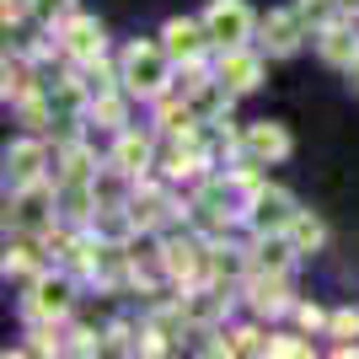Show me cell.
<instances>
[{
  "label": "cell",
  "instance_id": "obj_19",
  "mask_svg": "<svg viewBox=\"0 0 359 359\" xmlns=\"http://www.w3.org/2000/svg\"><path fill=\"white\" fill-rule=\"evenodd\" d=\"M327 327L338 332V338H359V311H348V306H344V311H332Z\"/></svg>",
  "mask_w": 359,
  "mask_h": 359
},
{
  "label": "cell",
  "instance_id": "obj_13",
  "mask_svg": "<svg viewBox=\"0 0 359 359\" xmlns=\"http://www.w3.org/2000/svg\"><path fill=\"white\" fill-rule=\"evenodd\" d=\"M161 257H166V273L172 279H198V263H204V247H198L194 236H172V241H161Z\"/></svg>",
  "mask_w": 359,
  "mask_h": 359
},
{
  "label": "cell",
  "instance_id": "obj_10",
  "mask_svg": "<svg viewBox=\"0 0 359 359\" xmlns=\"http://www.w3.org/2000/svg\"><path fill=\"white\" fill-rule=\"evenodd\" d=\"M215 75H220L231 91H252V86H263V60H257V54H247V43H241V48H225Z\"/></svg>",
  "mask_w": 359,
  "mask_h": 359
},
{
  "label": "cell",
  "instance_id": "obj_17",
  "mask_svg": "<svg viewBox=\"0 0 359 359\" xmlns=\"http://www.w3.org/2000/svg\"><path fill=\"white\" fill-rule=\"evenodd\" d=\"M91 113H97L107 129H118V123H123V102L113 97V91H97V97H91Z\"/></svg>",
  "mask_w": 359,
  "mask_h": 359
},
{
  "label": "cell",
  "instance_id": "obj_9",
  "mask_svg": "<svg viewBox=\"0 0 359 359\" xmlns=\"http://www.w3.org/2000/svg\"><path fill=\"white\" fill-rule=\"evenodd\" d=\"M241 150H247L252 161H285L290 156V129L263 118V123H252V129L241 135Z\"/></svg>",
  "mask_w": 359,
  "mask_h": 359
},
{
  "label": "cell",
  "instance_id": "obj_8",
  "mask_svg": "<svg viewBox=\"0 0 359 359\" xmlns=\"http://www.w3.org/2000/svg\"><path fill=\"white\" fill-rule=\"evenodd\" d=\"M306 38V11H269L263 16V43L269 54H295Z\"/></svg>",
  "mask_w": 359,
  "mask_h": 359
},
{
  "label": "cell",
  "instance_id": "obj_6",
  "mask_svg": "<svg viewBox=\"0 0 359 359\" xmlns=\"http://www.w3.org/2000/svg\"><path fill=\"white\" fill-rule=\"evenodd\" d=\"M65 311H70V279L65 273H38L27 295V316L32 322H60Z\"/></svg>",
  "mask_w": 359,
  "mask_h": 359
},
{
  "label": "cell",
  "instance_id": "obj_12",
  "mask_svg": "<svg viewBox=\"0 0 359 359\" xmlns=\"http://www.w3.org/2000/svg\"><path fill=\"white\" fill-rule=\"evenodd\" d=\"M150 156H156V145H150L145 135H135V129H118V145H113V166H118L123 177H145Z\"/></svg>",
  "mask_w": 359,
  "mask_h": 359
},
{
  "label": "cell",
  "instance_id": "obj_23",
  "mask_svg": "<svg viewBox=\"0 0 359 359\" xmlns=\"http://www.w3.org/2000/svg\"><path fill=\"white\" fill-rule=\"evenodd\" d=\"M348 86H354V91H359V60H354V65H348Z\"/></svg>",
  "mask_w": 359,
  "mask_h": 359
},
{
  "label": "cell",
  "instance_id": "obj_16",
  "mask_svg": "<svg viewBox=\"0 0 359 359\" xmlns=\"http://www.w3.org/2000/svg\"><path fill=\"white\" fill-rule=\"evenodd\" d=\"M285 236L295 241V252H300V257H311L316 247H322V236H327V231H322V220H316L311 210H295V220H290Z\"/></svg>",
  "mask_w": 359,
  "mask_h": 359
},
{
  "label": "cell",
  "instance_id": "obj_22",
  "mask_svg": "<svg viewBox=\"0 0 359 359\" xmlns=\"http://www.w3.org/2000/svg\"><path fill=\"white\" fill-rule=\"evenodd\" d=\"M300 322H306V327H322V322H327V316L316 311V306H300Z\"/></svg>",
  "mask_w": 359,
  "mask_h": 359
},
{
  "label": "cell",
  "instance_id": "obj_18",
  "mask_svg": "<svg viewBox=\"0 0 359 359\" xmlns=\"http://www.w3.org/2000/svg\"><path fill=\"white\" fill-rule=\"evenodd\" d=\"M236 354H273V338L257 332V327H247V332H236Z\"/></svg>",
  "mask_w": 359,
  "mask_h": 359
},
{
  "label": "cell",
  "instance_id": "obj_15",
  "mask_svg": "<svg viewBox=\"0 0 359 359\" xmlns=\"http://www.w3.org/2000/svg\"><path fill=\"white\" fill-rule=\"evenodd\" d=\"M172 210V198L161 194V188H135V198H129V215H135V225H161V215Z\"/></svg>",
  "mask_w": 359,
  "mask_h": 359
},
{
  "label": "cell",
  "instance_id": "obj_21",
  "mask_svg": "<svg viewBox=\"0 0 359 359\" xmlns=\"http://www.w3.org/2000/svg\"><path fill=\"white\" fill-rule=\"evenodd\" d=\"M273 354H290V359H300V354H311V344H295V338H273Z\"/></svg>",
  "mask_w": 359,
  "mask_h": 359
},
{
  "label": "cell",
  "instance_id": "obj_7",
  "mask_svg": "<svg viewBox=\"0 0 359 359\" xmlns=\"http://www.w3.org/2000/svg\"><path fill=\"white\" fill-rule=\"evenodd\" d=\"M65 54L81 65H97L102 60V22L97 16H70L65 22Z\"/></svg>",
  "mask_w": 359,
  "mask_h": 359
},
{
  "label": "cell",
  "instance_id": "obj_1",
  "mask_svg": "<svg viewBox=\"0 0 359 359\" xmlns=\"http://www.w3.org/2000/svg\"><path fill=\"white\" fill-rule=\"evenodd\" d=\"M118 81L129 91H140V97H161L166 81H172V54H166L161 43H129V48H123Z\"/></svg>",
  "mask_w": 359,
  "mask_h": 359
},
{
  "label": "cell",
  "instance_id": "obj_3",
  "mask_svg": "<svg viewBox=\"0 0 359 359\" xmlns=\"http://www.w3.org/2000/svg\"><path fill=\"white\" fill-rule=\"evenodd\" d=\"M210 43H215L210 27L194 22V16H172V22L161 27V48L172 54V65H198V54H204Z\"/></svg>",
  "mask_w": 359,
  "mask_h": 359
},
{
  "label": "cell",
  "instance_id": "obj_20",
  "mask_svg": "<svg viewBox=\"0 0 359 359\" xmlns=\"http://www.w3.org/2000/svg\"><path fill=\"white\" fill-rule=\"evenodd\" d=\"M70 6H75V0H32V11H38V16H70Z\"/></svg>",
  "mask_w": 359,
  "mask_h": 359
},
{
  "label": "cell",
  "instance_id": "obj_5",
  "mask_svg": "<svg viewBox=\"0 0 359 359\" xmlns=\"http://www.w3.org/2000/svg\"><path fill=\"white\" fill-rule=\"evenodd\" d=\"M43 166H48V150L38 145V140H16V145L6 150V182H11V194L38 188V182H43Z\"/></svg>",
  "mask_w": 359,
  "mask_h": 359
},
{
  "label": "cell",
  "instance_id": "obj_2",
  "mask_svg": "<svg viewBox=\"0 0 359 359\" xmlns=\"http://www.w3.org/2000/svg\"><path fill=\"white\" fill-rule=\"evenodd\" d=\"M204 27H210V38L220 48H241L247 38H252V6L247 0H210V11H204Z\"/></svg>",
  "mask_w": 359,
  "mask_h": 359
},
{
  "label": "cell",
  "instance_id": "obj_4",
  "mask_svg": "<svg viewBox=\"0 0 359 359\" xmlns=\"http://www.w3.org/2000/svg\"><path fill=\"white\" fill-rule=\"evenodd\" d=\"M247 220H252L257 236L290 231V220H295V198H290L285 188H257V194L247 198Z\"/></svg>",
  "mask_w": 359,
  "mask_h": 359
},
{
  "label": "cell",
  "instance_id": "obj_11",
  "mask_svg": "<svg viewBox=\"0 0 359 359\" xmlns=\"http://www.w3.org/2000/svg\"><path fill=\"white\" fill-rule=\"evenodd\" d=\"M247 300H252V311H257V316L285 311V306H290L285 273H279V269H263V273H252V285H247Z\"/></svg>",
  "mask_w": 359,
  "mask_h": 359
},
{
  "label": "cell",
  "instance_id": "obj_14",
  "mask_svg": "<svg viewBox=\"0 0 359 359\" xmlns=\"http://www.w3.org/2000/svg\"><path fill=\"white\" fill-rule=\"evenodd\" d=\"M316 48H322V60H327V65H344V70L359 60V43H354V32H348L344 22H327V27L316 32Z\"/></svg>",
  "mask_w": 359,
  "mask_h": 359
}]
</instances>
